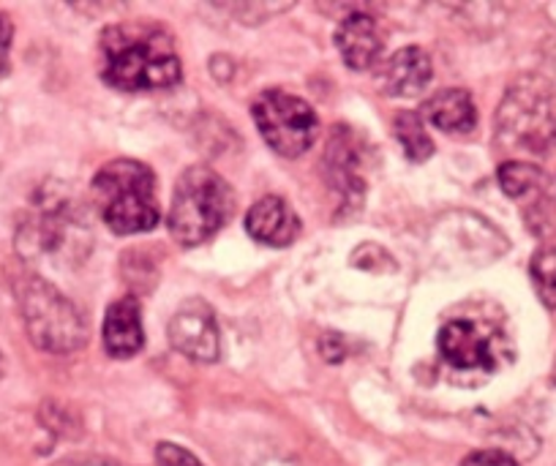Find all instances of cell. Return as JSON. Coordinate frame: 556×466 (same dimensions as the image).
I'll return each mask as SVG.
<instances>
[{"instance_id":"obj_14","label":"cell","mask_w":556,"mask_h":466,"mask_svg":"<svg viewBox=\"0 0 556 466\" xmlns=\"http://www.w3.org/2000/svg\"><path fill=\"white\" fill-rule=\"evenodd\" d=\"M146 344L142 317L134 298H121L106 308L104 317V350L112 357H134Z\"/></svg>"},{"instance_id":"obj_16","label":"cell","mask_w":556,"mask_h":466,"mask_svg":"<svg viewBox=\"0 0 556 466\" xmlns=\"http://www.w3.org/2000/svg\"><path fill=\"white\" fill-rule=\"evenodd\" d=\"M395 137H399L409 162H429L431 155H434V142H431L429 131H426L417 112H401L395 117Z\"/></svg>"},{"instance_id":"obj_6","label":"cell","mask_w":556,"mask_h":466,"mask_svg":"<svg viewBox=\"0 0 556 466\" xmlns=\"http://www.w3.org/2000/svg\"><path fill=\"white\" fill-rule=\"evenodd\" d=\"M500 134L529 153L556 148V88L545 79H523L507 90L496 115Z\"/></svg>"},{"instance_id":"obj_13","label":"cell","mask_w":556,"mask_h":466,"mask_svg":"<svg viewBox=\"0 0 556 466\" xmlns=\"http://www.w3.org/2000/svg\"><path fill=\"white\" fill-rule=\"evenodd\" d=\"M325 162H328V173L336 189L346 200H361L366 191V180H363V148L355 134H350L346 128H336Z\"/></svg>"},{"instance_id":"obj_11","label":"cell","mask_w":556,"mask_h":466,"mask_svg":"<svg viewBox=\"0 0 556 466\" xmlns=\"http://www.w3.org/2000/svg\"><path fill=\"white\" fill-rule=\"evenodd\" d=\"M245 229L254 240L278 249V245L295 243V238L301 235V218L292 211L290 202L267 194L256 205H251L249 216H245Z\"/></svg>"},{"instance_id":"obj_19","label":"cell","mask_w":556,"mask_h":466,"mask_svg":"<svg viewBox=\"0 0 556 466\" xmlns=\"http://www.w3.org/2000/svg\"><path fill=\"white\" fill-rule=\"evenodd\" d=\"M156 461L159 466H202V461L197 458L194 453H189V450L180 448V444H169V442L159 444Z\"/></svg>"},{"instance_id":"obj_15","label":"cell","mask_w":556,"mask_h":466,"mask_svg":"<svg viewBox=\"0 0 556 466\" xmlns=\"http://www.w3.org/2000/svg\"><path fill=\"white\" fill-rule=\"evenodd\" d=\"M426 121L434 128L447 134H469L478 123V112H475V101L467 90L462 88H445L431 101H426Z\"/></svg>"},{"instance_id":"obj_10","label":"cell","mask_w":556,"mask_h":466,"mask_svg":"<svg viewBox=\"0 0 556 466\" xmlns=\"http://www.w3.org/2000/svg\"><path fill=\"white\" fill-rule=\"evenodd\" d=\"M431 77H434V63L424 47H404V50L393 52L382 68H379V83L388 96H399V99H412L420 96L429 88Z\"/></svg>"},{"instance_id":"obj_3","label":"cell","mask_w":556,"mask_h":466,"mask_svg":"<svg viewBox=\"0 0 556 466\" xmlns=\"http://www.w3.org/2000/svg\"><path fill=\"white\" fill-rule=\"evenodd\" d=\"M235 207V191L222 175L211 167H189L175 184L169 235L180 245L205 243L232 218Z\"/></svg>"},{"instance_id":"obj_24","label":"cell","mask_w":556,"mask_h":466,"mask_svg":"<svg viewBox=\"0 0 556 466\" xmlns=\"http://www.w3.org/2000/svg\"><path fill=\"white\" fill-rule=\"evenodd\" d=\"M554 382H556V368H554Z\"/></svg>"},{"instance_id":"obj_1","label":"cell","mask_w":556,"mask_h":466,"mask_svg":"<svg viewBox=\"0 0 556 466\" xmlns=\"http://www.w3.org/2000/svg\"><path fill=\"white\" fill-rule=\"evenodd\" d=\"M101 79L115 90H164L180 83V58L167 30L151 23L112 25L101 34Z\"/></svg>"},{"instance_id":"obj_12","label":"cell","mask_w":556,"mask_h":466,"mask_svg":"<svg viewBox=\"0 0 556 466\" xmlns=\"http://www.w3.org/2000/svg\"><path fill=\"white\" fill-rule=\"evenodd\" d=\"M336 45H339L341 58L352 72H366L379 61L382 52V36H379L377 23L368 14H350L341 20L336 30Z\"/></svg>"},{"instance_id":"obj_18","label":"cell","mask_w":556,"mask_h":466,"mask_svg":"<svg viewBox=\"0 0 556 466\" xmlns=\"http://www.w3.org/2000/svg\"><path fill=\"white\" fill-rule=\"evenodd\" d=\"M532 281L540 300L548 308H556V249H545L532 260Z\"/></svg>"},{"instance_id":"obj_8","label":"cell","mask_w":556,"mask_h":466,"mask_svg":"<svg viewBox=\"0 0 556 466\" xmlns=\"http://www.w3.org/2000/svg\"><path fill=\"white\" fill-rule=\"evenodd\" d=\"M256 128L265 142L285 159H298L306 153L319 137V117L308 101L287 90H265L251 106Z\"/></svg>"},{"instance_id":"obj_21","label":"cell","mask_w":556,"mask_h":466,"mask_svg":"<svg viewBox=\"0 0 556 466\" xmlns=\"http://www.w3.org/2000/svg\"><path fill=\"white\" fill-rule=\"evenodd\" d=\"M12 39H14V25L9 14L0 12V79L9 74V55H12Z\"/></svg>"},{"instance_id":"obj_22","label":"cell","mask_w":556,"mask_h":466,"mask_svg":"<svg viewBox=\"0 0 556 466\" xmlns=\"http://www.w3.org/2000/svg\"><path fill=\"white\" fill-rule=\"evenodd\" d=\"M74 466H110V464H101V461H85V464H74Z\"/></svg>"},{"instance_id":"obj_2","label":"cell","mask_w":556,"mask_h":466,"mask_svg":"<svg viewBox=\"0 0 556 466\" xmlns=\"http://www.w3.org/2000/svg\"><path fill=\"white\" fill-rule=\"evenodd\" d=\"M90 194L99 216L117 235L148 232L162 218L156 175L148 164L134 159H115L101 167L90 186Z\"/></svg>"},{"instance_id":"obj_9","label":"cell","mask_w":556,"mask_h":466,"mask_svg":"<svg viewBox=\"0 0 556 466\" xmlns=\"http://www.w3.org/2000/svg\"><path fill=\"white\" fill-rule=\"evenodd\" d=\"M169 344L180 352V355L191 357L197 363H213L218 361V350H222V339H218V325L213 311L207 308L202 300H189L175 311V317L169 319Z\"/></svg>"},{"instance_id":"obj_20","label":"cell","mask_w":556,"mask_h":466,"mask_svg":"<svg viewBox=\"0 0 556 466\" xmlns=\"http://www.w3.org/2000/svg\"><path fill=\"white\" fill-rule=\"evenodd\" d=\"M462 466H518V461L502 450H478V453H469Z\"/></svg>"},{"instance_id":"obj_7","label":"cell","mask_w":556,"mask_h":466,"mask_svg":"<svg viewBox=\"0 0 556 466\" xmlns=\"http://www.w3.org/2000/svg\"><path fill=\"white\" fill-rule=\"evenodd\" d=\"M90 232L83 216L74 211L66 197H45L23 222L17 235V249L25 260L39 256H61V260H79L85 256L83 243L88 245Z\"/></svg>"},{"instance_id":"obj_23","label":"cell","mask_w":556,"mask_h":466,"mask_svg":"<svg viewBox=\"0 0 556 466\" xmlns=\"http://www.w3.org/2000/svg\"><path fill=\"white\" fill-rule=\"evenodd\" d=\"M0 374H3V355H0Z\"/></svg>"},{"instance_id":"obj_5","label":"cell","mask_w":556,"mask_h":466,"mask_svg":"<svg viewBox=\"0 0 556 466\" xmlns=\"http://www.w3.org/2000/svg\"><path fill=\"white\" fill-rule=\"evenodd\" d=\"M440 355L453 382L475 385L489 379L510 357L507 336L496 325L478 319H453L440 330Z\"/></svg>"},{"instance_id":"obj_17","label":"cell","mask_w":556,"mask_h":466,"mask_svg":"<svg viewBox=\"0 0 556 466\" xmlns=\"http://www.w3.org/2000/svg\"><path fill=\"white\" fill-rule=\"evenodd\" d=\"M543 184V173L540 167L529 162H505L500 167V186L507 197L518 200V197L534 194Z\"/></svg>"},{"instance_id":"obj_4","label":"cell","mask_w":556,"mask_h":466,"mask_svg":"<svg viewBox=\"0 0 556 466\" xmlns=\"http://www.w3.org/2000/svg\"><path fill=\"white\" fill-rule=\"evenodd\" d=\"M14 292H17L25 330L39 350L52 352V355L83 350L88 341V328L77 305L66 294L58 292L41 276H23L14 284Z\"/></svg>"}]
</instances>
